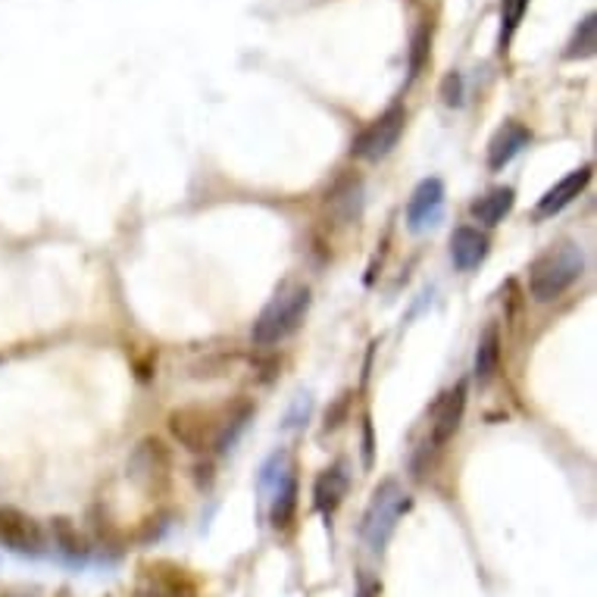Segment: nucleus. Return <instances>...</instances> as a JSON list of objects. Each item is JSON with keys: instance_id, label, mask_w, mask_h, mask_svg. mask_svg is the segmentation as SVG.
<instances>
[{"instance_id": "9b49d317", "label": "nucleus", "mask_w": 597, "mask_h": 597, "mask_svg": "<svg viewBox=\"0 0 597 597\" xmlns=\"http://www.w3.org/2000/svg\"><path fill=\"white\" fill-rule=\"evenodd\" d=\"M592 176H595V169H592V166H582V169H575V173H570L566 178H560L551 191H545V198L538 200L535 213H538V216H553V213H560V210H566V207L588 188Z\"/></svg>"}, {"instance_id": "423d86ee", "label": "nucleus", "mask_w": 597, "mask_h": 597, "mask_svg": "<svg viewBox=\"0 0 597 597\" xmlns=\"http://www.w3.org/2000/svg\"><path fill=\"white\" fill-rule=\"evenodd\" d=\"M220 425L222 422L213 420L210 410H200V407H182V410H176V413L169 417V432H173L188 450H195V454L216 447Z\"/></svg>"}, {"instance_id": "6ab92c4d", "label": "nucleus", "mask_w": 597, "mask_h": 597, "mask_svg": "<svg viewBox=\"0 0 597 597\" xmlns=\"http://www.w3.org/2000/svg\"><path fill=\"white\" fill-rule=\"evenodd\" d=\"M54 541L60 545V553L69 557V560H82V557L89 553V548L82 545L79 531L72 529L69 519H54Z\"/></svg>"}, {"instance_id": "aec40b11", "label": "nucleus", "mask_w": 597, "mask_h": 597, "mask_svg": "<svg viewBox=\"0 0 597 597\" xmlns=\"http://www.w3.org/2000/svg\"><path fill=\"white\" fill-rule=\"evenodd\" d=\"M529 10V0H501V47H507Z\"/></svg>"}, {"instance_id": "2eb2a0df", "label": "nucleus", "mask_w": 597, "mask_h": 597, "mask_svg": "<svg viewBox=\"0 0 597 597\" xmlns=\"http://www.w3.org/2000/svg\"><path fill=\"white\" fill-rule=\"evenodd\" d=\"M344 497H348V472H344V466L335 464L316 479V485H313V507L329 519L335 510L341 507Z\"/></svg>"}, {"instance_id": "39448f33", "label": "nucleus", "mask_w": 597, "mask_h": 597, "mask_svg": "<svg viewBox=\"0 0 597 597\" xmlns=\"http://www.w3.org/2000/svg\"><path fill=\"white\" fill-rule=\"evenodd\" d=\"M0 545L23 557H42L47 551L42 526L20 507H0Z\"/></svg>"}, {"instance_id": "b1692460", "label": "nucleus", "mask_w": 597, "mask_h": 597, "mask_svg": "<svg viewBox=\"0 0 597 597\" xmlns=\"http://www.w3.org/2000/svg\"><path fill=\"white\" fill-rule=\"evenodd\" d=\"M7 597H23V595H7Z\"/></svg>"}, {"instance_id": "4468645a", "label": "nucleus", "mask_w": 597, "mask_h": 597, "mask_svg": "<svg viewBox=\"0 0 597 597\" xmlns=\"http://www.w3.org/2000/svg\"><path fill=\"white\" fill-rule=\"evenodd\" d=\"M485 257H488V238L479 232V229H472V225H460V229L450 235V260H454V266H457L460 272L476 269V266L482 264Z\"/></svg>"}, {"instance_id": "f257e3e1", "label": "nucleus", "mask_w": 597, "mask_h": 597, "mask_svg": "<svg viewBox=\"0 0 597 597\" xmlns=\"http://www.w3.org/2000/svg\"><path fill=\"white\" fill-rule=\"evenodd\" d=\"M311 288L307 285H294L282 288L269 304L264 307V313L257 316L254 323V344L257 348H272L279 341H285L288 335H294L304 319H307V311H311Z\"/></svg>"}, {"instance_id": "0eeeda50", "label": "nucleus", "mask_w": 597, "mask_h": 597, "mask_svg": "<svg viewBox=\"0 0 597 597\" xmlns=\"http://www.w3.org/2000/svg\"><path fill=\"white\" fill-rule=\"evenodd\" d=\"M169 469H173V460H169V450L160 438H144L132 450L129 457V476L141 488H163L169 482Z\"/></svg>"}, {"instance_id": "6e6552de", "label": "nucleus", "mask_w": 597, "mask_h": 597, "mask_svg": "<svg viewBox=\"0 0 597 597\" xmlns=\"http://www.w3.org/2000/svg\"><path fill=\"white\" fill-rule=\"evenodd\" d=\"M444 210V182L442 178H422L417 191L407 203V225L410 232H425L429 225L442 220Z\"/></svg>"}, {"instance_id": "412c9836", "label": "nucleus", "mask_w": 597, "mask_h": 597, "mask_svg": "<svg viewBox=\"0 0 597 597\" xmlns=\"http://www.w3.org/2000/svg\"><path fill=\"white\" fill-rule=\"evenodd\" d=\"M429 42H432V32L422 25L420 32L413 35V50H410V79H417V75H420L422 63H425V57H429Z\"/></svg>"}, {"instance_id": "5701e85b", "label": "nucleus", "mask_w": 597, "mask_h": 597, "mask_svg": "<svg viewBox=\"0 0 597 597\" xmlns=\"http://www.w3.org/2000/svg\"><path fill=\"white\" fill-rule=\"evenodd\" d=\"M356 597H376V592H373V585H360V595Z\"/></svg>"}, {"instance_id": "7ed1b4c3", "label": "nucleus", "mask_w": 597, "mask_h": 597, "mask_svg": "<svg viewBox=\"0 0 597 597\" xmlns=\"http://www.w3.org/2000/svg\"><path fill=\"white\" fill-rule=\"evenodd\" d=\"M407 510H410V494L395 479H385L373 491L370 507L363 513V541H366L370 551L382 553L388 548L391 535L398 529V519Z\"/></svg>"}, {"instance_id": "dca6fc26", "label": "nucleus", "mask_w": 597, "mask_h": 597, "mask_svg": "<svg viewBox=\"0 0 597 597\" xmlns=\"http://www.w3.org/2000/svg\"><path fill=\"white\" fill-rule=\"evenodd\" d=\"M513 200H516L513 188H491L479 200H472L469 213H472V220L482 222V225H501L504 216L513 210Z\"/></svg>"}, {"instance_id": "1a4fd4ad", "label": "nucleus", "mask_w": 597, "mask_h": 597, "mask_svg": "<svg viewBox=\"0 0 597 597\" xmlns=\"http://www.w3.org/2000/svg\"><path fill=\"white\" fill-rule=\"evenodd\" d=\"M464 410H466V382H457L454 388H447L438 403L432 407V444L435 447H442L447 444L454 435H457V429H460V422H464Z\"/></svg>"}, {"instance_id": "9d476101", "label": "nucleus", "mask_w": 597, "mask_h": 597, "mask_svg": "<svg viewBox=\"0 0 597 597\" xmlns=\"http://www.w3.org/2000/svg\"><path fill=\"white\" fill-rule=\"evenodd\" d=\"M529 144H531L529 126H523L519 119H507L497 132L491 134V141H488V169H491V173H501V169H504L507 163H513Z\"/></svg>"}, {"instance_id": "f3484780", "label": "nucleus", "mask_w": 597, "mask_h": 597, "mask_svg": "<svg viewBox=\"0 0 597 597\" xmlns=\"http://www.w3.org/2000/svg\"><path fill=\"white\" fill-rule=\"evenodd\" d=\"M497 366H501V335H497L494 326H488L485 335L479 338V348H476V366H472L476 382L479 385L491 382L494 373H497Z\"/></svg>"}, {"instance_id": "f03ea898", "label": "nucleus", "mask_w": 597, "mask_h": 597, "mask_svg": "<svg viewBox=\"0 0 597 597\" xmlns=\"http://www.w3.org/2000/svg\"><path fill=\"white\" fill-rule=\"evenodd\" d=\"M585 269V254L575 244H557L529 266V291L538 304L563 297Z\"/></svg>"}, {"instance_id": "a211bd4d", "label": "nucleus", "mask_w": 597, "mask_h": 597, "mask_svg": "<svg viewBox=\"0 0 597 597\" xmlns=\"http://www.w3.org/2000/svg\"><path fill=\"white\" fill-rule=\"evenodd\" d=\"M597 54V16L595 13H588L582 23L575 25L573 38H570V45L563 50V57L566 60H588V57H595Z\"/></svg>"}, {"instance_id": "4be33fe9", "label": "nucleus", "mask_w": 597, "mask_h": 597, "mask_svg": "<svg viewBox=\"0 0 597 597\" xmlns=\"http://www.w3.org/2000/svg\"><path fill=\"white\" fill-rule=\"evenodd\" d=\"M464 94H466L464 75H460V72H447L442 82L444 104H447V107H460V104H464Z\"/></svg>"}, {"instance_id": "f8f14e48", "label": "nucleus", "mask_w": 597, "mask_h": 597, "mask_svg": "<svg viewBox=\"0 0 597 597\" xmlns=\"http://www.w3.org/2000/svg\"><path fill=\"white\" fill-rule=\"evenodd\" d=\"M297 513V472L294 466L279 476V482L272 488V504H269V526L276 531H285L294 523Z\"/></svg>"}, {"instance_id": "ddd939ff", "label": "nucleus", "mask_w": 597, "mask_h": 597, "mask_svg": "<svg viewBox=\"0 0 597 597\" xmlns=\"http://www.w3.org/2000/svg\"><path fill=\"white\" fill-rule=\"evenodd\" d=\"M326 207L338 222H354L363 213V182L356 176L338 178L326 195Z\"/></svg>"}, {"instance_id": "20e7f679", "label": "nucleus", "mask_w": 597, "mask_h": 597, "mask_svg": "<svg viewBox=\"0 0 597 597\" xmlns=\"http://www.w3.org/2000/svg\"><path fill=\"white\" fill-rule=\"evenodd\" d=\"M403 126H407V110L400 104L388 107L378 119H373L363 132L356 134V141L351 144V154L360 156V160H370V163L385 160L398 148Z\"/></svg>"}]
</instances>
